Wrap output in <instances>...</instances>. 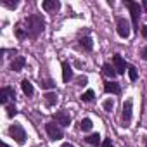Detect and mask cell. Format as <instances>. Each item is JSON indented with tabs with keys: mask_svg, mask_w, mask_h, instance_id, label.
Listing matches in <instances>:
<instances>
[{
	"mask_svg": "<svg viewBox=\"0 0 147 147\" xmlns=\"http://www.w3.org/2000/svg\"><path fill=\"white\" fill-rule=\"evenodd\" d=\"M26 33H28V36H31V38H36L42 31H43V28H45V21H43V18L42 16H38V14H33V16H30L28 19H26Z\"/></svg>",
	"mask_w": 147,
	"mask_h": 147,
	"instance_id": "6da1fadb",
	"label": "cell"
},
{
	"mask_svg": "<svg viewBox=\"0 0 147 147\" xmlns=\"http://www.w3.org/2000/svg\"><path fill=\"white\" fill-rule=\"evenodd\" d=\"M9 135H11L18 144H24V142H26V131H24V128H23L21 125H18V123H14V125L9 126Z\"/></svg>",
	"mask_w": 147,
	"mask_h": 147,
	"instance_id": "7a4b0ae2",
	"label": "cell"
},
{
	"mask_svg": "<svg viewBox=\"0 0 147 147\" xmlns=\"http://www.w3.org/2000/svg\"><path fill=\"white\" fill-rule=\"evenodd\" d=\"M126 7L130 9V14H131L133 30L138 31V18H140V14H142V7H140L137 2H131V0H128V2H126Z\"/></svg>",
	"mask_w": 147,
	"mask_h": 147,
	"instance_id": "3957f363",
	"label": "cell"
},
{
	"mask_svg": "<svg viewBox=\"0 0 147 147\" xmlns=\"http://www.w3.org/2000/svg\"><path fill=\"white\" fill-rule=\"evenodd\" d=\"M45 130H47V133H49V137H50L52 140H61V138L64 137L62 130L55 125V121H49V123L45 125Z\"/></svg>",
	"mask_w": 147,
	"mask_h": 147,
	"instance_id": "277c9868",
	"label": "cell"
},
{
	"mask_svg": "<svg viewBox=\"0 0 147 147\" xmlns=\"http://www.w3.org/2000/svg\"><path fill=\"white\" fill-rule=\"evenodd\" d=\"M116 31H118V35L121 38H128L130 36V23L126 19H123V18H118V21H116Z\"/></svg>",
	"mask_w": 147,
	"mask_h": 147,
	"instance_id": "5b68a950",
	"label": "cell"
},
{
	"mask_svg": "<svg viewBox=\"0 0 147 147\" xmlns=\"http://www.w3.org/2000/svg\"><path fill=\"white\" fill-rule=\"evenodd\" d=\"M113 62H114V69H116L118 75H125V71H128V69H126V62H125V59H123L119 54H116V55L113 57Z\"/></svg>",
	"mask_w": 147,
	"mask_h": 147,
	"instance_id": "8992f818",
	"label": "cell"
},
{
	"mask_svg": "<svg viewBox=\"0 0 147 147\" xmlns=\"http://www.w3.org/2000/svg\"><path fill=\"white\" fill-rule=\"evenodd\" d=\"M131 111H133V102H131V99H128V100L123 104V114H121V118H123L125 123H130V119H131Z\"/></svg>",
	"mask_w": 147,
	"mask_h": 147,
	"instance_id": "52a82bcc",
	"label": "cell"
},
{
	"mask_svg": "<svg viewBox=\"0 0 147 147\" xmlns=\"http://www.w3.org/2000/svg\"><path fill=\"white\" fill-rule=\"evenodd\" d=\"M55 121H57V125H61V126H69L71 116H69L67 111H59V113H55Z\"/></svg>",
	"mask_w": 147,
	"mask_h": 147,
	"instance_id": "ba28073f",
	"label": "cell"
},
{
	"mask_svg": "<svg viewBox=\"0 0 147 147\" xmlns=\"http://www.w3.org/2000/svg\"><path fill=\"white\" fill-rule=\"evenodd\" d=\"M11 97H16L14 88H11V87H4L2 90H0V104H7V100H9Z\"/></svg>",
	"mask_w": 147,
	"mask_h": 147,
	"instance_id": "9c48e42d",
	"label": "cell"
},
{
	"mask_svg": "<svg viewBox=\"0 0 147 147\" xmlns=\"http://www.w3.org/2000/svg\"><path fill=\"white\" fill-rule=\"evenodd\" d=\"M57 94H54V92H47L45 95H43V102H45V106L47 107H54L55 104H57Z\"/></svg>",
	"mask_w": 147,
	"mask_h": 147,
	"instance_id": "30bf717a",
	"label": "cell"
},
{
	"mask_svg": "<svg viewBox=\"0 0 147 147\" xmlns=\"http://www.w3.org/2000/svg\"><path fill=\"white\" fill-rule=\"evenodd\" d=\"M71 76H73V67H71V64L69 62H62V80L67 83L69 80H71Z\"/></svg>",
	"mask_w": 147,
	"mask_h": 147,
	"instance_id": "8fae6325",
	"label": "cell"
},
{
	"mask_svg": "<svg viewBox=\"0 0 147 147\" xmlns=\"http://www.w3.org/2000/svg\"><path fill=\"white\" fill-rule=\"evenodd\" d=\"M24 64H26V59H24L23 55H18V57L12 61V64H11V69H12V71H21V69L24 67Z\"/></svg>",
	"mask_w": 147,
	"mask_h": 147,
	"instance_id": "7c38bea8",
	"label": "cell"
},
{
	"mask_svg": "<svg viewBox=\"0 0 147 147\" xmlns=\"http://www.w3.org/2000/svg\"><path fill=\"white\" fill-rule=\"evenodd\" d=\"M42 7H43V11L50 12V11H57L61 7V4L57 2V0H45V2L42 4Z\"/></svg>",
	"mask_w": 147,
	"mask_h": 147,
	"instance_id": "4fadbf2b",
	"label": "cell"
},
{
	"mask_svg": "<svg viewBox=\"0 0 147 147\" xmlns=\"http://www.w3.org/2000/svg\"><path fill=\"white\" fill-rule=\"evenodd\" d=\"M104 90H106V94H119V92H121L119 85L114 83V82H107V83L104 85Z\"/></svg>",
	"mask_w": 147,
	"mask_h": 147,
	"instance_id": "5bb4252c",
	"label": "cell"
},
{
	"mask_svg": "<svg viewBox=\"0 0 147 147\" xmlns=\"http://www.w3.org/2000/svg\"><path fill=\"white\" fill-rule=\"evenodd\" d=\"M102 73H104L107 78H111V80L116 78V75H118L116 69H114V66H111V64H104V66H102Z\"/></svg>",
	"mask_w": 147,
	"mask_h": 147,
	"instance_id": "9a60e30c",
	"label": "cell"
},
{
	"mask_svg": "<svg viewBox=\"0 0 147 147\" xmlns=\"http://www.w3.org/2000/svg\"><path fill=\"white\" fill-rule=\"evenodd\" d=\"M21 88H23L24 95H28V97L33 95V92H35V90H33V85H31L28 80H23V82H21Z\"/></svg>",
	"mask_w": 147,
	"mask_h": 147,
	"instance_id": "2e32d148",
	"label": "cell"
},
{
	"mask_svg": "<svg viewBox=\"0 0 147 147\" xmlns=\"http://www.w3.org/2000/svg\"><path fill=\"white\" fill-rule=\"evenodd\" d=\"M80 45H82L85 50H88V52L94 49V42H92V38H90V36H83V38L80 40Z\"/></svg>",
	"mask_w": 147,
	"mask_h": 147,
	"instance_id": "e0dca14e",
	"label": "cell"
},
{
	"mask_svg": "<svg viewBox=\"0 0 147 147\" xmlns=\"http://www.w3.org/2000/svg\"><path fill=\"white\" fill-rule=\"evenodd\" d=\"M87 142H88L90 145H99V144H100V135H99V133H92V135L87 137Z\"/></svg>",
	"mask_w": 147,
	"mask_h": 147,
	"instance_id": "ac0fdd59",
	"label": "cell"
},
{
	"mask_svg": "<svg viewBox=\"0 0 147 147\" xmlns=\"http://www.w3.org/2000/svg\"><path fill=\"white\" fill-rule=\"evenodd\" d=\"M80 128H82L83 131H88V130H92V119H88V118L82 119V123H80Z\"/></svg>",
	"mask_w": 147,
	"mask_h": 147,
	"instance_id": "d6986e66",
	"label": "cell"
},
{
	"mask_svg": "<svg viewBox=\"0 0 147 147\" xmlns=\"http://www.w3.org/2000/svg\"><path fill=\"white\" fill-rule=\"evenodd\" d=\"M94 97H95L94 90H87V92L82 95V100H83V102H90V100H94Z\"/></svg>",
	"mask_w": 147,
	"mask_h": 147,
	"instance_id": "ffe728a7",
	"label": "cell"
},
{
	"mask_svg": "<svg viewBox=\"0 0 147 147\" xmlns=\"http://www.w3.org/2000/svg\"><path fill=\"white\" fill-rule=\"evenodd\" d=\"M40 85H42V88H45V90H50V88H54V87H55L54 80H43Z\"/></svg>",
	"mask_w": 147,
	"mask_h": 147,
	"instance_id": "44dd1931",
	"label": "cell"
},
{
	"mask_svg": "<svg viewBox=\"0 0 147 147\" xmlns=\"http://www.w3.org/2000/svg\"><path fill=\"white\" fill-rule=\"evenodd\" d=\"M16 36H18L19 40H23V38H26V36H28V33H26L21 26H16Z\"/></svg>",
	"mask_w": 147,
	"mask_h": 147,
	"instance_id": "7402d4cb",
	"label": "cell"
},
{
	"mask_svg": "<svg viewBox=\"0 0 147 147\" xmlns=\"http://www.w3.org/2000/svg\"><path fill=\"white\" fill-rule=\"evenodd\" d=\"M102 107H104V111L111 113V109L114 107V102H113L111 99H106V100H104V104H102Z\"/></svg>",
	"mask_w": 147,
	"mask_h": 147,
	"instance_id": "603a6c76",
	"label": "cell"
},
{
	"mask_svg": "<svg viewBox=\"0 0 147 147\" xmlns=\"http://www.w3.org/2000/svg\"><path fill=\"white\" fill-rule=\"evenodd\" d=\"M16 114H18V109H16V106H14V104L7 106V116H9V118H14Z\"/></svg>",
	"mask_w": 147,
	"mask_h": 147,
	"instance_id": "cb8c5ba5",
	"label": "cell"
},
{
	"mask_svg": "<svg viewBox=\"0 0 147 147\" xmlns=\"http://www.w3.org/2000/svg\"><path fill=\"white\" fill-rule=\"evenodd\" d=\"M128 76H130V80H131V82H135V80L138 78V75H137V69H135V67H131V66L128 67Z\"/></svg>",
	"mask_w": 147,
	"mask_h": 147,
	"instance_id": "d4e9b609",
	"label": "cell"
},
{
	"mask_svg": "<svg viewBox=\"0 0 147 147\" xmlns=\"http://www.w3.org/2000/svg\"><path fill=\"white\" fill-rule=\"evenodd\" d=\"M2 4L5 7H9V9H16L18 7V2H9V0H2Z\"/></svg>",
	"mask_w": 147,
	"mask_h": 147,
	"instance_id": "484cf974",
	"label": "cell"
},
{
	"mask_svg": "<svg viewBox=\"0 0 147 147\" xmlns=\"http://www.w3.org/2000/svg\"><path fill=\"white\" fill-rule=\"evenodd\" d=\"M140 57H142L144 61H147V45L142 49V52H140Z\"/></svg>",
	"mask_w": 147,
	"mask_h": 147,
	"instance_id": "4316f807",
	"label": "cell"
},
{
	"mask_svg": "<svg viewBox=\"0 0 147 147\" xmlns=\"http://www.w3.org/2000/svg\"><path fill=\"white\" fill-rule=\"evenodd\" d=\"M102 147H114V145H113V142H111V138H106V140L102 142Z\"/></svg>",
	"mask_w": 147,
	"mask_h": 147,
	"instance_id": "83f0119b",
	"label": "cell"
},
{
	"mask_svg": "<svg viewBox=\"0 0 147 147\" xmlns=\"http://www.w3.org/2000/svg\"><path fill=\"white\" fill-rule=\"evenodd\" d=\"M87 82H88V80H87L85 76H82V78H78V83H80V85H87Z\"/></svg>",
	"mask_w": 147,
	"mask_h": 147,
	"instance_id": "f1b7e54d",
	"label": "cell"
},
{
	"mask_svg": "<svg viewBox=\"0 0 147 147\" xmlns=\"http://www.w3.org/2000/svg\"><path fill=\"white\" fill-rule=\"evenodd\" d=\"M142 36H144V38H147V24L142 28Z\"/></svg>",
	"mask_w": 147,
	"mask_h": 147,
	"instance_id": "f546056e",
	"label": "cell"
},
{
	"mask_svg": "<svg viewBox=\"0 0 147 147\" xmlns=\"http://www.w3.org/2000/svg\"><path fill=\"white\" fill-rule=\"evenodd\" d=\"M142 9L147 12V0H144V2H142Z\"/></svg>",
	"mask_w": 147,
	"mask_h": 147,
	"instance_id": "4dcf8cb0",
	"label": "cell"
},
{
	"mask_svg": "<svg viewBox=\"0 0 147 147\" xmlns=\"http://www.w3.org/2000/svg\"><path fill=\"white\" fill-rule=\"evenodd\" d=\"M61 147H75V145H73V144H69V142H66V144H62Z\"/></svg>",
	"mask_w": 147,
	"mask_h": 147,
	"instance_id": "1f68e13d",
	"label": "cell"
},
{
	"mask_svg": "<svg viewBox=\"0 0 147 147\" xmlns=\"http://www.w3.org/2000/svg\"><path fill=\"white\" fill-rule=\"evenodd\" d=\"M144 144H145V147H147V137H145V138H144Z\"/></svg>",
	"mask_w": 147,
	"mask_h": 147,
	"instance_id": "d6a6232c",
	"label": "cell"
}]
</instances>
